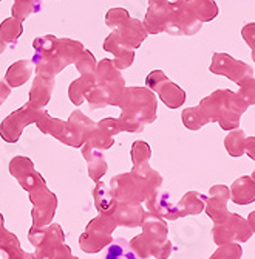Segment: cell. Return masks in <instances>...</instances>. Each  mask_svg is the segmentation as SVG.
<instances>
[{
  "label": "cell",
  "instance_id": "cell-1",
  "mask_svg": "<svg viewBox=\"0 0 255 259\" xmlns=\"http://www.w3.org/2000/svg\"><path fill=\"white\" fill-rule=\"evenodd\" d=\"M110 190L118 203L141 205L152 197L162 185V177L147 164L135 168L130 174L116 176L110 182Z\"/></svg>",
  "mask_w": 255,
  "mask_h": 259
},
{
  "label": "cell",
  "instance_id": "cell-2",
  "mask_svg": "<svg viewBox=\"0 0 255 259\" xmlns=\"http://www.w3.org/2000/svg\"><path fill=\"white\" fill-rule=\"evenodd\" d=\"M28 241L45 259H56L63 253L72 251V248L65 244V233L59 224H50L42 228L31 227L28 231Z\"/></svg>",
  "mask_w": 255,
  "mask_h": 259
},
{
  "label": "cell",
  "instance_id": "cell-3",
  "mask_svg": "<svg viewBox=\"0 0 255 259\" xmlns=\"http://www.w3.org/2000/svg\"><path fill=\"white\" fill-rule=\"evenodd\" d=\"M116 227H118V224H116L113 216L99 214L98 218L91 219L79 238L81 250L90 254L99 253L113 241L111 234L116 230Z\"/></svg>",
  "mask_w": 255,
  "mask_h": 259
},
{
  "label": "cell",
  "instance_id": "cell-4",
  "mask_svg": "<svg viewBox=\"0 0 255 259\" xmlns=\"http://www.w3.org/2000/svg\"><path fill=\"white\" fill-rule=\"evenodd\" d=\"M212 234H214L215 244L218 245L232 244V242L238 244V242L249 241V238L252 236V230L246 219H243L238 214L229 213L223 222L215 224Z\"/></svg>",
  "mask_w": 255,
  "mask_h": 259
},
{
  "label": "cell",
  "instance_id": "cell-5",
  "mask_svg": "<svg viewBox=\"0 0 255 259\" xmlns=\"http://www.w3.org/2000/svg\"><path fill=\"white\" fill-rule=\"evenodd\" d=\"M30 200L33 203V211H31L33 227L42 228V227L50 225L54 219L56 209H57L56 194H53L45 185V186L36 188V190L30 193Z\"/></svg>",
  "mask_w": 255,
  "mask_h": 259
},
{
  "label": "cell",
  "instance_id": "cell-6",
  "mask_svg": "<svg viewBox=\"0 0 255 259\" xmlns=\"http://www.w3.org/2000/svg\"><path fill=\"white\" fill-rule=\"evenodd\" d=\"M132 251L139 257V259H149V257H155V259H167L172 251H173V245L169 239H166L161 244H153L146 234H138L135 236L130 242H129Z\"/></svg>",
  "mask_w": 255,
  "mask_h": 259
},
{
  "label": "cell",
  "instance_id": "cell-7",
  "mask_svg": "<svg viewBox=\"0 0 255 259\" xmlns=\"http://www.w3.org/2000/svg\"><path fill=\"white\" fill-rule=\"evenodd\" d=\"M229 197H230V191H229V188L224 185H215L211 188V191H209L204 211L215 224H220L227 218V214H229V211H227Z\"/></svg>",
  "mask_w": 255,
  "mask_h": 259
},
{
  "label": "cell",
  "instance_id": "cell-8",
  "mask_svg": "<svg viewBox=\"0 0 255 259\" xmlns=\"http://www.w3.org/2000/svg\"><path fill=\"white\" fill-rule=\"evenodd\" d=\"M11 174L19 180L20 186L23 188L25 191L31 193L36 188L45 186V180L40 177L39 172L34 171L33 164L28 158H23V157H17L11 161V166H10Z\"/></svg>",
  "mask_w": 255,
  "mask_h": 259
},
{
  "label": "cell",
  "instance_id": "cell-9",
  "mask_svg": "<svg viewBox=\"0 0 255 259\" xmlns=\"http://www.w3.org/2000/svg\"><path fill=\"white\" fill-rule=\"evenodd\" d=\"M147 209L149 213H153L162 219H167V221H176L178 216V211H176V205L172 203L170 200V194L166 191H156L152 197H149L146 200Z\"/></svg>",
  "mask_w": 255,
  "mask_h": 259
},
{
  "label": "cell",
  "instance_id": "cell-10",
  "mask_svg": "<svg viewBox=\"0 0 255 259\" xmlns=\"http://www.w3.org/2000/svg\"><path fill=\"white\" fill-rule=\"evenodd\" d=\"M144 214H146V211L141 205L118 203L111 216L118 225H122L127 228H136V227H141Z\"/></svg>",
  "mask_w": 255,
  "mask_h": 259
},
{
  "label": "cell",
  "instance_id": "cell-11",
  "mask_svg": "<svg viewBox=\"0 0 255 259\" xmlns=\"http://www.w3.org/2000/svg\"><path fill=\"white\" fill-rule=\"evenodd\" d=\"M141 227H143V234H146L153 244H161L167 239L169 227H167L166 221L153 213L146 211Z\"/></svg>",
  "mask_w": 255,
  "mask_h": 259
},
{
  "label": "cell",
  "instance_id": "cell-12",
  "mask_svg": "<svg viewBox=\"0 0 255 259\" xmlns=\"http://www.w3.org/2000/svg\"><path fill=\"white\" fill-rule=\"evenodd\" d=\"M232 202L237 205H249L255 202V183L250 177L244 176L237 179L230 188Z\"/></svg>",
  "mask_w": 255,
  "mask_h": 259
},
{
  "label": "cell",
  "instance_id": "cell-13",
  "mask_svg": "<svg viewBox=\"0 0 255 259\" xmlns=\"http://www.w3.org/2000/svg\"><path fill=\"white\" fill-rule=\"evenodd\" d=\"M206 196L197 193V191H190L187 194H184L182 199L176 203V211L179 218H185V216H197L204 211L206 206Z\"/></svg>",
  "mask_w": 255,
  "mask_h": 259
},
{
  "label": "cell",
  "instance_id": "cell-14",
  "mask_svg": "<svg viewBox=\"0 0 255 259\" xmlns=\"http://www.w3.org/2000/svg\"><path fill=\"white\" fill-rule=\"evenodd\" d=\"M93 197H95V206L99 211V214H107V216L113 214L118 202H116L110 186H107L102 182H98L96 188L93 190Z\"/></svg>",
  "mask_w": 255,
  "mask_h": 259
},
{
  "label": "cell",
  "instance_id": "cell-15",
  "mask_svg": "<svg viewBox=\"0 0 255 259\" xmlns=\"http://www.w3.org/2000/svg\"><path fill=\"white\" fill-rule=\"evenodd\" d=\"M223 109H224V103H223V97H221V90L212 93L209 98L203 100L201 106H200V112L203 113L207 123L217 121Z\"/></svg>",
  "mask_w": 255,
  "mask_h": 259
},
{
  "label": "cell",
  "instance_id": "cell-16",
  "mask_svg": "<svg viewBox=\"0 0 255 259\" xmlns=\"http://www.w3.org/2000/svg\"><path fill=\"white\" fill-rule=\"evenodd\" d=\"M102 259H139L130 248L129 241L124 238L113 239L107 247Z\"/></svg>",
  "mask_w": 255,
  "mask_h": 259
},
{
  "label": "cell",
  "instance_id": "cell-17",
  "mask_svg": "<svg viewBox=\"0 0 255 259\" xmlns=\"http://www.w3.org/2000/svg\"><path fill=\"white\" fill-rule=\"evenodd\" d=\"M20 250V241L16 234L5 227H0V251L5 253L7 259H13Z\"/></svg>",
  "mask_w": 255,
  "mask_h": 259
},
{
  "label": "cell",
  "instance_id": "cell-18",
  "mask_svg": "<svg viewBox=\"0 0 255 259\" xmlns=\"http://www.w3.org/2000/svg\"><path fill=\"white\" fill-rule=\"evenodd\" d=\"M244 143H246V134L241 129H234L224 140L226 151L232 157H241L244 154Z\"/></svg>",
  "mask_w": 255,
  "mask_h": 259
},
{
  "label": "cell",
  "instance_id": "cell-19",
  "mask_svg": "<svg viewBox=\"0 0 255 259\" xmlns=\"http://www.w3.org/2000/svg\"><path fill=\"white\" fill-rule=\"evenodd\" d=\"M237 64V59H234L229 55H224V53H217L214 56V61H212V65H211V70L215 73V75H223V76H229L230 72L234 70Z\"/></svg>",
  "mask_w": 255,
  "mask_h": 259
},
{
  "label": "cell",
  "instance_id": "cell-20",
  "mask_svg": "<svg viewBox=\"0 0 255 259\" xmlns=\"http://www.w3.org/2000/svg\"><path fill=\"white\" fill-rule=\"evenodd\" d=\"M221 97H223V103H224V107L229 109L230 112H234L237 115H243L246 110H247V104L237 95V93L230 92V90H221Z\"/></svg>",
  "mask_w": 255,
  "mask_h": 259
},
{
  "label": "cell",
  "instance_id": "cell-21",
  "mask_svg": "<svg viewBox=\"0 0 255 259\" xmlns=\"http://www.w3.org/2000/svg\"><path fill=\"white\" fill-rule=\"evenodd\" d=\"M240 90L237 95L247 104V106H255V78L253 76H246L241 81L237 82Z\"/></svg>",
  "mask_w": 255,
  "mask_h": 259
},
{
  "label": "cell",
  "instance_id": "cell-22",
  "mask_svg": "<svg viewBox=\"0 0 255 259\" xmlns=\"http://www.w3.org/2000/svg\"><path fill=\"white\" fill-rule=\"evenodd\" d=\"M243 254L241 247L237 242L220 245V248L211 256V259H240Z\"/></svg>",
  "mask_w": 255,
  "mask_h": 259
},
{
  "label": "cell",
  "instance_id": "cell-23",
  "mask_svg": "<svg viewBox=\"0 0 255 259\" xmlns=\"http://www.w3.org/2000/svg\"><path fill=\"white\" fill-rule=\"evenodd\" d=\"M182 118H184V124L187 126L189 129H194V131H197L201 126L207 124V121L203 116V113L200 112V109H187L184 112Z\"/></svg>",
  "mask_w": 255,
  "mask_h": 259
},
{
  "label": "cell",
  "instance_id": "cell-24",
  "mask_svg": "<svg viewBox=\"0 0 255 259\" xmlns=\"http://www.w3.org/2000/svg\"><path fill=\"white\" fill-rule=\"evenodd\" d=\"M221 126V129L224 131H234V129H238L240 126V115L230 112L229 109H223V112L220 113L218 120H217Z\"/></svg>",
  "mask_w": 255,
  "mask_h": 259
},
{
  "label": "cell",
  "instance_id": "cell-25",
  "mask_svg": "<svg viewBox=\"0 0 255 259\" xmlns=\"http://www.w3.org/2000/svg\"><path fill=\"white\" fill-rule=\"evenodd\" d=\"M195 8L203 20H212L218 14V7L212 0H195Z\"/></svg>",
  "mask_w": 255,
  "mask_h": 259
},
{
  "label": "cell",
  "instance_id": "cell-26",
  "mask_svg": "<svg viewBox=\"0 0 255 259\" xmlns=\"http://www.w3.org/2000/svg\"><path fill=\"white\" fill-rule=\"evenodd\" d=\"M133 161H135V168L143 166L146 164V160L150 157V148L144 143H138L133 146Z\"/></svg>",
  "mask_w": 255,
  "mask_h": 259
},
{
  "label": "cell",
  "instance_id": "cell-27",
  "mask_svg": "<svg viewBox=\"0 0 255 259\" xmlns=\"http://www.w3.org/2000/svg\"><path fill=\"white\" fill-rule=\"evenodd\" d=\"M241 37L244 39V42L250 47L252 50H255V22L247 23V25L243 27Z\"/></svg>",
  "mask_w": 255,
  "mask_h": 259
},
{
  "label": "cell",
  "instance_id": "cell-28",
  "mask_svg": "<svg viewBox=\"0 0 255 259\" xmlns=\"http://www.w3.org/2000/svg\"><path fill=\"white\" fill-rule=\"evenodd\" d=\"M244 154H247L253 161H255V137H246L244 143Z\"/></svg>",
  "mask_w": 255,
  "mask_h": 259
},
{
  "label": "cell",
  "instance_id": "cell-29",
  "mask_svg": "<svg viewBox=\"0 0 255 259\" xmlns=\"http://www.w3.org/2000/svg\"><path fill=\"white\" fill-rule=\"evenodd\" d=\"M13 259H45L42 254H39L37 251H34V253H28V251H23V250H20Z\"/></svg>",
  "mask_w": 255,
  "mask_h": 259
},
{
  "label": "cell",
  "instance_id": "cell-30",
  "mask_svg": "<svg viewBox=\"0 0 255 259\" xmlns=\"http://www.w3.org/2000/svg\"><path fill=\"white\" fill-rule=\"evenodd\" d=\"M247 224H249V227H250L252 233H255V211H252V213L249 214V218H247Z\"/></svg>",
  "mask_w": 255,
  "mask_h": 259
},
{
  "label": "cell",
  "instance_id": "cell-31",
  "mask_svg": "<svg viewBox=\"0 0 255 259\" xmlns=\"http://www.w3.org/2000/svg\"><path fill=\"white\" fill-rule=\"evenodd\" d=\"M56 259H79L78 256H75L72 251H68V253H63V254H60L59 257H56Z\"/></svg>",
  "mask_w": 255,
  "mask_h": 259
},
{
  "label": "cell",
  "instance_id": "cell-32",
  "mask_svg": "<svg viewBox=\"0 0 255 259\" xmlns=\"http://www.w3.org/2000/svg\"><path fill=\"white\" fill-rule=\"evenodd\" d=\"M0 227H5V218L2 213H0Z\"/></svg>",
  "mask_w": 255,
  "mask_h": 259
},
{
  "label": "cell",
  "instance_id": "cell-33",
  "mask_svg": "<svg viewBox=\"0 0 255 259\" xmlns=\"http://www.w3.org/2000/svg\"><path fill=\"white\" fill-rule=\"evenodd\" d=\"M252 59H253V62H255V50H252Z\"/></svg>",
  "mask_w": 255,
  "mask_h": 259
},
{
  "label": "cell",
  "instance_id": "cell-34",
  "mask_svg": "<svg viewBox=\"0 0 255 259\" xmlns=\"http://www.w3.org/2000/svg\"><path fill=\"white\" fill-rule=\"evenodd\" d=\"M252 180H253V183H255V171H253V174H252V177H250Z\"/></svg>",
  "mask_w": 255,
  "mask_h": 259
}]
</instances>
